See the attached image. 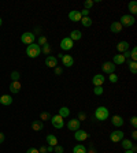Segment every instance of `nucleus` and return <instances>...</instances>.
<instances>
[{
    "label": "nucleus",
    "instance_id": "obj_1",
    "mask_svg": "<svg viewBox=\"0 0 137 153\" xmlns=\"http://www.w3.org/2000/svg\"><path fill=\"white\" fill-rule=\"evenodd\" d=\"M41 54V48L38 47L37 44H30V45H27V48H26V55L29 56L30 59H34L37 58L38 55Z\"/></svg>",
    "mask_w": 137,
    "mask_h": 153
},
{
    "label": "nucleus",
    "instance_id": "obj_2",
    "mask_svg": "<svg viewBox=\"0 0 137 153\" xmlns=\"http://www.w3.org/2000/svg\"><path fill=\"white\" fill-rule=\"evenodd\" d=\"M110 112L108 109H107V107H97L95 111V118L97 119V120H106L107 118H108Z\"/></svg>",
    "mask_w": 137,
    "mask_h": 153
},
{
    "label": "nucleus",
    "instance_id": "obj_3",
    "mask_svg": "<svg viewBox=\"0 0 137 153\" xmlns=\"http://www.w3.org/2000/svg\"><path fill=\"white\" fill-rule=\"evenodd\" d=\"M134 22H136V19H134V17H132V15H129V14H125V15H122L121 17V19H119V23L123 26L126 27H130L134 25Z\"/></svg>",
    "mask_w": 137,
    "mask_h": 153
},
{
    "label": "nucleus",
    "instance_id": "obj_4",
    "mask_svg": "<svg viewBox=\"0 0 137 153\" xmlns=\"http://www.w3.org/2000/svg\"><path fill=\"white\" fill-rule=\"evenodd\" d=\"M34 40H36V36H34V33H32V32H26L21 36V41H22L23 44L30 45L34 42Z\"/></svg>",
    "mask_w": 137,
    "mask_h": 153
},
{
    "label": "nucleus",
    "instance_id": "obj_5",
    "mask_svg": "<svg viewBox=\"0 0 137 153\" xmlns=\"http://www.w3.org/2000/svg\"><path fill=\"white\" fill-rule=\"evenodd\" d=\"M50 122L52 123V126H54L55 129H63V126H64L63 118L59 116V115H54V116H52V119H51Z\"/></svg>",
    "mask_w": 137,
    "mask_h": 153
},
{
    "label": "nucleus",
    "instance_id": "obj_6",
    "mask_svg": "<svg viewBox=\"0 0 137 153\" xmlns=\"http://www.w3.org/2000/svg\"><path fill=\"white\" fill-rule=\"evenodd\" d=\"M74 47V41H71L68 37H63L60 41V48L63 51H70Z\"/></svg>",
    "mask_w": 137,
    "mask_h": 153
},
{
    "label": "nucleus",
    "instance_id": "obj_7",
    "mask_svg": "<svg viewBox=\"0 0 137 153\" xmlns=\"http://www.w3.org/2000/svg\"><path fill=\"white\" fill-rule=\"evenodd\" d=\"M123 131H119V130H115V131H111V134H110V140L113 141V142H121L123 140Z\"/></svg>",
    "mask_w": 137,
    "mask_h": 153
},
{
    "label": "nucleus",
    "instance_id": "obj_8",
    "mask_svg": "<svg viewBox=\"0 0 137 153\" xmlns=\"http://www.w3.org/2000/svg\"><path fill=\"white\" fill-rule=\"evenodd\" d=\"M45 66L47 67H50V68L58 67V58H56V56H52V55L47 56L45 58Z\"/></svg>",
    "mask_w": 137,
    "mask_h": 153
},
{
    "label": "nucleus",
    "instance_id": "obj_9",
    "mask_svg": "<svg viewBox=\"0 0 137 153\" xmlns=\"http://www.w3.org/2000/svg\"><path fill=\"white\" fill-rule=\"evenodd\" d=\"M115 66L113 62H106V63H103V66H101V70H103V72H106V74H113V72L115 71Z\"/></svg>",
    "mask_w": 137,
    "mask_h": 153
},
{
    "label": "nucleus",
    "instance_id": "obj_10",
    "mask_svg": "<svg viewBox=\"0 0 137 153\" xmlns=\"http://www.w3.org/2000/svg\"><path fill=\"white\" fill-rule=\"evenodd\" d=\"M80 126H81V122L78 119H71V120L67 122V129L70 131H77L80 130Z\"/></svg>",
    "mask_w": 137,
    "mask_h": 153
},
{
    "label": "nucleus",
    "instance_id": "obj_11",
    "mask_svg": "<svg viewBox=\"0 0 137 153\" xmlns=\"http://www.w3.org/2000/svg\"><path fill=\"white\" fill-rule=\"evenodd\" d=\"M88 137H89V134H88L85 130H77V131H74V138L77 141H85L88 140Z\"/></svg>",
    "mask_w": 137,
    "mask_h": 153
},
{
    "label": "nucleus",
    "instance_id": "obj_12",
    "mask_svg": "<svg viewBox=\"0 0 137 153\" xmlns=\"http://www.w3.org/2000/svg\"><path fill=\"white\" fill-rule=\"evenodd\" d=\"M104 81H106V76L103 75V74H96V75L92 78V83L95 86H103Z\"/></svg>",
    "mask_w": 137,
    "mask_h": 153
},
{
    "label": "nucleus",
    "instance_id": "obj_13",
    "mask_svg": "<svg viewBox=\"0 0 137 153\" xmlns=\"http://www.w3.org/2000/svg\"><path fill=\"white\" fill-rule=\"evenodd\" d=\"M62 60V63H63L64 67H71L74 64V58L71 55H63V58L60 59Z\"/></svg>",
    "mask_w": 137,
    "mask_h": 153
},
{
    "label": "nucleus",
    "instance_id": "obj_14",
    "mask_svg": "<svg viewBox=\"0 0 137 153\" xmlns=\"http://www.w3.org/2000/svg\"><path fill=\"white\" fill-rule=\"evenodd\" d=\"M82 18V15L80 11H77V10H74V11H70L68 13V19L70 21H73V22H80Z\"/></svg>",
    "mask_w": 137,
    "mask_h": 153
},
{
    "label": "nucleus",
    "instance_id": "obj_15",
    "mask_svg": "<svg viewBox=\"0 0 137 153\" xmlns=\"http://www.w3.org/2000/svg\"><path fill=\"white\" fill-rule=\"evenodd\" d=\"M129 49V42L128 41H121V42H118L117 44V51H118L119 54H123L125 51Z\"/></svg>",
    "mask_w": 137,
    "mask_h": 153
},
{
    "label": "nucleus",
    "instance_id": "obj_16",
    "mask_svg": "<svg viewBox=\"0 0 137 153\" xmlns=\"http://www.w3.org/2000/svg\"><path fill=\"white\" fill-rule=\"evenodd\" d=\"M0 104H3V105H6V107H8V105L13 104V97L8 96V95H3L1 97H0Z\"/></svg>",
    "mask_w": 137,
    "mask_h": 153
},
{
    "label": "nucleus",
    "instance_id": "obj_17",
    "mask_svg": "<svg viewBox=\"0 0 137 153\" xmlns=\"http://www.w3.org/2000/svg\"><path fill=\"white\" fill-rule=\"evenodd\" d=\"M111 123H113V124H114L115 127H121V126H123V119H122V116L114 115V116L111 118Z\"/></svg>",
    "mask_w": 137,
    "mask_h": 153
},
{
    "label": "nucleus",
    "instance_id": "obj_18",
    "mask_svg": "<svg viewBox=\"0 0 137 153\" xmlns=\"http://www.w3.org/2000/svg\"><path fill=\"white\" fill-rule=\"evenodd\" d=\"M32 129L34 131H41L44 129V123L41 120H33L32 122Z\"/></svg>",
    "mask_w": 137,
    "mask_h": 153
},
{
    "label": "nucleus",
    "instance_id": "obj_19",
    "mask_svg": "<svg viewBox=\"0 0 137 153\" xmlns=\"http://www.w3.org/2000/svg\"><path fill=\"white\" fill-rule=\"evenodd\" d=\"M110 30H111V33H119L122 30V25L119 22H113L110 25Z\"/></svg>",
    "mask_w": 137,
    "mask_h": 153
},
{
    "label": "nucleus",
    "instance_id": "obj_20",
    "mask_svg": "<svg viewBox=\"0 0 137 153\" xmlns=\"http://www.w3.org/2000/svg\"><path fill=\"white\" fill-rule=\"evenodd\" d=\"M19 90H21V83L19 82H11L10 83V92L11 93H19Z\"/></svg>",
    "mask_w": 137,
    "mask_h": 153
},
{
    "label": "nucleus",
    "instance_id": "obj_21",
    "mask_svg": "<svg viewBox=\"0 0 137 153\" xmlns=\"http://www.w3.org/2000/svg\"><path fill=\"white\" fill-rule=\"evenodd\" d=\"M81 37H82V33L80 32V30H73V32L70 33V40L71 41H78V40H81Z\"/></svg>",
    "mask_w": 137,
    "mask_h": 153
},
{
    "label": "nucleus",
    "instance_id": "obj_22",
    "mask_svg": "<svg viewBox=\"0 0 137 153\" xmlns=\"http://www.w3.org/2000/svg\"><path fill=\"white\" fill-rule=\"evenodd\" d=\"M47 144L50 145V146H56V145H58V138L52 134L47 135Z\"/></svg>",
    "mask_w": 137,
    "mask_h": 153
},
{
    "label": "nucleus",
    "instance_id": "obj_23",
    "mask_svg": "<svg viewBox=\"0 0 137 153\" xmlns=\"http://www.w3.org/2000/svg\"><path fill=\"white\" fill-rule=\"evenodd\" d=\"M128 8H129V11H130V14H132V17H133V15H136V14H137V3L134 1V0L129 1Z\"/></svg>",
    "mask_w": 137,
    "mask_h": 153
},
{
    "label": "nucleus",
    "instance_id": "obj_24",
    "mask_svg": "<svg viewBox=\"0 0 137 153\" xmlns=\"http://www.w3.org/2000/svg\"><path fill=\"white\" fill-rule=\"evenodd\" d=\"M80 22H81V25L84 27H91L92 23H93V21H92V18H89V17H82Z\"/></svg>",
    "mask_w": 137,
    "mask_h": 153
},
{
    "label": "nucleus",
    "instance_id": "obj_25",
    "mask_svg": "<svg viewBox=\"0 0 137 153\" xmlns=\"http://www.w3.org/2000/svg\"><path fill=\"white\" fill-rule=\"evenodd\" d=\"M88 150H87V148L84 146V145H81V144H78V145H75L73 148V153H87Z\"/></svg>",
    "mask_w": 137,
    "mask_h": 153
},
{
    "label": "nucleus",
    "instance_id": "obj_26",
    "mask_svg": "<svg viewBox=\"0 0 137 153\" xmlns=\"http://www.w3.org/2000/svg\"><path fill=\"white\" fill-rule=\"evenodd\" d=\"M113 63L117 66V64H123L125 63V58H123L122 55H115L114 59H113Z\"/></svg>",
    "mask_w": 137,
    "mask_h": 153
},
{
    "label": "nucleus",
    "instance_id": "obj_27",
    "mask_svg": "<svg viewBox=\"0 0 137 153\" xmlns=\"http://www.w3.org/2000/svg\"><path fill=\"white\" fill-rule=\"evenodd\" d=\"M58 115L64 119V118H67L68 115H70V109H68L67 107H62V108H59V113H58Z\"/></svg>",
    "mask_w": 137,
    "mask_h": 153
},
{
    "label": "nucleus",
    "instance_id": "obj_28",
    "mask_svg": "<svg viewBox=\"0 0 137 153\" xmlns=\"http://www.w3.org/2000/svg\"><path fill=\"white\" fill-rule=\"evenodd\" d=\"M121 144H122V148L125 149V150H128V149H132V146H133V142H132V141L125 140V138L121 141Z\"/></svg>",
    "mask_w": 137,
    "mask_h": 153
},
{
    "label": "nucleus",
    "instance_id": "obj_29",
    "mask_svg": "<svg viewBox=\"0 0 137 153\" xmlns=\"http://www.w3.org/2000/svg\"><path fill=\"white\" fill-rule=\"evenodd\" d=\"M52 119V115H51L50 112H41L40 113V120L44 123L45 120H51Z\"/></svg>",
    "mask_w": 137,
    "mask_h": 153
},
{
    "label": "nucleus",
    "instance_id": "obj_30",
    "mask_svg": "<svg viewBox=\"0 0 137 153\" xmlns=\"http://www.w3.org/2000/svg\"><path fill=\"white\" fill-rule=\"evenodd\" d=\"M129 70L132 74H137V62H129Z\"/></svg>",
    "mask_w": 137,
    "mask_h": 153
},
{
    "label": "nucleus",
    "instance_id": "obj_31",
    "mask_svg": "<svg viewBox=\"0 0 137 153\" xmlns=\"http://www.w3.org/2000/svg\"><path fill=\"white\" fill-rule=\"evenodd\" d=\"M11 79H13V82H19V79H21V74H19V71L11 72Z\"/></svg>",
    "mask_w": 137,
    "mask_h": 153
},
{
    "label": "nucleus",
    "instance_id": "obj_32",
    "mask_svg": "<svg viewBox=\"0 0 137 153\" xmlns=\"http://www.w3.org/2000/svg\"><path fill=\"white\" fill-rule=\"evenodd\" d=\"M45 44H48V40H47V37H45V36H40V37H38V44H37V45H38V47L41 48V47H44Z\"/></svg>",
    "mask_w": 137,
    "mask_h": 153
},
{
    "label": "nucleus",
    "instance_id": "obj_33",
    "mask_svg": "<svg viewBox=\"0 0 137 153\" xmlns=\"http://www.w3.org/2000/svg\"><path fill=\"white\" fill-rule=\"evenodd\" d=\"M103 92H104L103 86H95V88H93V93H95L96 96H101L103 95Z\"/></svg>",
    "mask_w": 137,
    "mask_h": 153
},
{
    "label": "nucleus",
    "instance_id": "obj_34",
    "mask_svg": "<svg viewBox=\"0 0 137 153\" xmlns=\"http://www.w3.org/2000/svg\"><path fill=\"white\" fill-rule=\"evenodd\" d=\"M41 52H43L44 55H48V56H50V54H51V45L50 44H45L43 48H41Z\"/></svg>",
    "mask_w": 137,
    "mask_h": 153
},
{
    "label": "nucleus",
    "instance_id": "obj_35",
    "mask_svg": "<svg viewBox=\"0 0 137 153\" xmlns=\"http://www.w3.org/2000/svg\"><path fill=\"white\" fill-rule=\"evenodd\" d=\"M108 79L111 83H117L118 82V75L115 74V72H113V74H108Z\"/></svg>",
    "mask_w": 137,
    "mask_h": 153
},
{
    "label": "nucleus",
    "instance_id": "obj_36",
    "mask_svg": "<svg viewBox=\"0 0 137 153\" xmlns=\"http://www.w3.org/2000/svg\"><path fill=\"white\" fill-rule=\"evenodd\" d=\"M130 58H132V62H137V48L136 47L130 51Z\"/></svg>",
    "mask_w": 137,
    "mask_h": 153
},
{
    "label": "nucleus",
    "instance_id": "obj_37",
    "mask_svg": "<svg viewBox=\"0 0 137 153\" xmlns=\"http://www.w3.org/2000/svg\"><path fill=\"white\" fill-rule=\"evenodd\" d=\"M54 152L55 153H63L64 152V149L62 145H56V146H54Z\"/></svg>",
    "mask_w": 137,
    "mask_h": 153
},
{
    "label": "nucleus",
    "instance_id": "obj_38",
    "mask_svg": "<svg viewBox=\"0 0 137 153\" xmlns=\"http://www.w3.org/2000/svg\"><path fill=\"white\" fill-rule=\"evenodd\" d=\"M92 6H93V1H92V0H85V3H84V8L89 10Z\"/></svg>",
    "mask_w": 137,
    "mask_h": 153
},
{
    "label": "nucleus",
    "instance_id": "obj_39",
    "mask_svg": "<svg viewBox=\"0 0 137 153\" xmlns=\"http://www.w3.org/2000/svg\"><path fill=\"white\" fill-rule=\"evenodd\" d=\"M80 122H82V120H85L87 119V113L85 112H78V118H77Z\"/></svg>",
    "mask_w": 137,
    "mask_h": 153
},
{
    "label": "nucleus",
    "instance_id": "obj_40",
    "mask_svg": "<svg viewBox=\"0 0 137 153\" xmlns=\"http://www.w3.org/2000/svg\"><path fill=\"white\" fill-rule=\"evenodd\" d=\"M62 72H63V68L62 67H55V74L56 75H62Z\"/></svg>",
    "mask_w": 137,
    "mask_h": 153
},
{
    "label": "nucleus",
    "instance_id": "obj_41",
    "mask_svg": "<svg viewBox=\"0 0 137 153\" xmlns=\"http://www.w3.org/2000/svg\"><path fill=\"white\" fill-rule=\"evenodd\" d=\"M130 123H132L133 127H137V118L136 116H132V119H130Z\"/></svg>",
    "mask_w": 137,
    "mask_h": 153
},
{
    "label": "nucleus",
    "instance_id": "obj_42",
    "mask_svg": "<svg viewBox=\"0 0 137 153\" xmlns=\"http://www.w3.org/2000/svg\"><path fill=\"white\" fill-rule=\"evenodd\" d=\"M122 56L125 58V60H126V59H129V58H130V51H129V49H128V51H125Z\"/></svg>",
    "mask_w": 137,
    "mask_h": 153
},
{
    "label": "nucleus",
    "instance_id": "obj_43",
    "mask_svg": "<svg viewBox=\"0 0 137 153\" xmlns=\"http://www.w3.org/2000/svg\"><path fill=\"white\" fill-rule=\"evenodd\" d=\"M26 153H38V149H36V148H29L26 150Z\"/></svg>",
    "mask_w": 137,
    "mask_h": 153
},
{
    "label": "nucleus",
    "instance_id": "obj_44",
    "mask_svg": "<svg viewBox=\"0 0 137 153\" xmlns=\"http://www.w3.org/2000/svg\"><path fill=\"white\" fill-rule=\"evenodd\" d=\"M80 13H81V15L82 17H88V15H89V10H82V11H80Z\"/></svg>",
    "mask_w": 137,
    "mask_h": 153
},
{
    "label": "nucleus",
    "instance_id": "obj_45",
    "mask_svg": "<svg viewBox=\"0 0 137 153\" xmlns=\"http://www.w3.org/2000/svg\"><path fill=\"white\" fill-rule=\"evenodd\" d=\"M4 140H6V135L3 134V133H0V144H3V142H4Z\"/></svg>",
    "mask_w": 137,
    "mask_h": 153
},
{
    "label": "nucleus",
    "instance_id": "obj_46",
    "mask_svg": "<svg viewBox=\"0 0 137 153\" xmlns=\"http://www.w3.org/2000/svg\"><path fill=\"white\" fill-rule=\"evenodd\" d=\"M38 153H47V146H41L38 149Z\"/></svg>",
    "mask_w": 137,
    "mask_h": 153
},
{
    "label": "nucleus",
    "instance_id": "obj_47",
    "mask_svg": "<svg viewBox=\"0 0 137 153\" xmlns=\"http://www.w3.org/2000/svg\"><path fill=\"white\" fill-rule=\"evenodd\" d=\"M132 138H133V140H134V141L137 140V131H136V130H134V131H133V133H132Z\"/></svg>",
    "mask_w": 137,
    "mask_h": 153
},
{
    "label": "nucleus",
    "instance_id": "obj_48",
    "mask_svg": "<svg viewBox=\"0 0 137 153\" xmlns=\"http://www.w3.org/2000/svg\"><path fill=\"white\" fill-rule=\"evenodd\" d=\"M47 152H54V146H50V145H48V146H47Z\"/></svg>",
    "mask_w": 137,
    "mask_h": 153
},
{
    "label": "nucleus",
    "instance_id": "obj_49",
    "mask_svg": "<svg viewBox=\"0 0 137 153\" xmlns=\"http://www.w3.org/2000/svg\"><path fill=\"white\" fill-rule=\"evenodd\" d=\"M87 153H97V152H96L93 148H91V149H89V152H87Z\"/></svg>",
    "mask_w": 137,
    "mask_h": 153
},
{
    "label": "nucleus",
    "instance_id": "obj_50",
    "mask_svg": "<svg viewBox=\"0 0 137 153\" xmlns=\"http://www.w3.org/2000/svg\"><path fill=\"white\" fill-rule=\"evenodd\" d=\"M125 153H134L133 150H130V149H128V150H125Z\"/></svg>",
    "mask_w": 137,
    "mask_h": 153
},
{
    "label": "nucleus",
    "instance_id": "obj_51",
    "mask_svg": "<svg viewBox=\"0 0 137 153\" xmlns=\"http://www.w3.org/2000/svg\"><path fill=\"white\" fill-rule=\"evenodd\" d=\"M1 23H3V21H1V18H0V26H1Z\"/></svg>",
    "mask_w": 137,
    "mask_h": 153
}]
</instances>
